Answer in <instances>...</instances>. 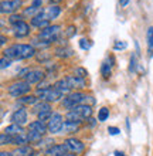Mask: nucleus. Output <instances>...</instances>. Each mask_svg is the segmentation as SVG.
Returning a JSON list of instances; mask_svg holds the SVG:
<instances>
[{
	"instance_id": "41",
	"label": "nucleus",
	"mask_w": 153,
	"mask_h": 156,
	"mask_svg": "<svg viewBox=\"0 0 153 156\" xmlns=\"http://www.w3.org/2000/svg\"><path fill=\"white\" fill-rule=\"evenodd\" d=\"M43 0H31V6L33 7H41Z\"/></svg>"
},
{
	"instance_id": "3",
	"label": "nucleus",
	"mask_w": 153,
	"mask_h": 156,
	"mask_svg": "<svg viewBox=\"0 0 153 156\" xmlns=\"http://www.w3.org/2000/svg\"><path fill=\"white\" fill-rule=\"evenodd\" d=\"M30 90H31V85H30L27 81H16L9 85L7 92L10 97L19 99V98H21V97H24V95L29 94Z\"/></svg>"
},
{
	"instance_id": "9",
	"label": "nucleus",
	"mask_w": 153,
	"mask_h": 156,
	"mask_svg": "<svg viewBox=\"0 0 153 156\" xmlns=\"http://www.w3.org/2000/svg\"><path fill=\"white\" fill-rule=\"evenodd\" d=\"M64 145H65V148L68 149V152L71 153H81L85 149V145L82 144V140L77 139V138H67L64 140Z\"/></svg>"
},
{
	"instance_id": "39",
	"label": "nucleus",
	"mask_w": 153,
	"mask_h": 156,
	"mask_svg": "<svg viewBox=\"0 0 153 156\" xmlns=\"http://www.w3.org/2000/svg\"><path fill=\"white\" fill-rule=\"evenodd\" d=\"M50 57H51L50 54H38L37 60H38V61H46V60H48Z\"/></svg>"
},
{
	"instance_id": "27",
	"label": "nucleus",
	"mask_w": 153,
	"mask_h": 156,
	"mask_svg": "<svg viewBox=\"0 0 153 156\" xmlns=\"http://www.w3.org/2000/svg\"><path fill=\"white\" fill-rule=\"evenodd\" d=\"M146 40H148V50H149V55H153V27H149L146 31Z\"/></svg>"
},
{
	"instance_id": "14",
	"label": "nucleus",
	"mask_w": 153,
	"mask_h": 156,
	"mask_svg": "<svg viewBox=\"0 0 153 156\" xmlns=\"http://www.w3.org/2000/svg\"><path fill=\"white\" fill-rule=\"evenodd\" d=\"M47 156H68V149L65 145H51L50 148L46 151Z\"/></svg>"
},
{
	"instance_id": "37",
	"label": "nucleus",
	"mask_w": 153,
	"mask_h": 156,
	"mask_svg": "<svg viewBox=\"0 0 153 156\" xmlns=\"http://www.w3.org/2000/svg\"><path fill=\"white\" fill-rule=\"evenodd\" d=\"M126 47L128 44L125 41H115V44H113V50H125Z\"/></svg>"
},
{
	"instance_id": "38",
	"label": "nucleus",
	"mask_w": 153,
	"mask_h": 156,
	"mask_svg": "<svg viewBox=\"0 0 153 156\" xmlns=\"http://www.w3.org/2000/svg\"><path fill=\"white\" fill-rule=\"evenodd\" d=\"M65 34H67V37H72V36L75 34V27H74V26H70V27H68V30L65 31Z\"/></svg>"
},
{
	"instance_id": "11",
	"label": "nucleus",
	"mask_w": 153,
	"mask_h": 156,
	"mask_svg": "<svg viewBox=\"0 0 153 156\" xmlns=\"http://www.w3.org/2000/svg\"><path fill=\"white\" fill-rule=\"evenodd\" d=\"M13 27V33H14V37L17 38H21V37H26L30 34V26L26 23L24 20L17 23V24L12 26Z\"/></svg>"
},
{
	"instance_id": "32",
	"label": "nucleus",
	"mask_w": 153,
	"mask_h": 156,
	"mask_svg": "<svg viewBox=\"0 0 153 156\" xmlns=\"http://www.w3.org/2000/svg\"><path fill=\"white\" fill-rule=\"evenodd\" d=\"M38 121H43V122H48L53 116V111H46V112H41V114H38Z\"/></svg>"
},
{
	"instance_id": "19",
	"label": "nucleus",
	"mask_w": 153,
	"mask_h": 156,
	"mask_svg": "<svg viewBox=\"0 0 153 156\" xmlns=\"http://www.w3.org/2000/svg\"><path fill=\"white\" fill-rule=\"evenodd\" d=\"M112 67H113V57H108L101 66V74L103 75V78H108L112 73Z\"/></svg>"
},
{
	"instance_id": "25",
	"label": "nucleus",
	"mask_w": 153,
	"mask_h": 156,
	"mask_svg": "<svg viewBox=\"0 0 153 156\" xmlns=\"http://www.w3.org/2000/svg\"><path fill=\"white\" fill-rule=\"evenodd\" d=\"M46 111H51V105L50 102H40L37 105L33 107V112L34 114H41V112H46Z\"/></svg>"
},
{
	"instance_id": "20",
	"label": "nucleus",
	"mask_w": 153,
	"mask_h": 156,
	"mask_svg": "<svg viewBox=\"0 0 153 156\" xmlns=\"http://www.w3.org/2000/svg\"><path fill=\"white\" fill-rule=\"evenodd\" d=\"M34 153H36V151H34L31 146L24 145V146H19V148L13 152V156H33Z\"/></svg>"
},
{
	"instance_id": "42",
	"label": "nucleus",
	"mask_w": 153,
	"mask_h": 156,
	"mask_svg": "<svg viewBox=\"0 0 153 156\" xmlns=\"http://www.w3.org/2000/svg\"><path fill=\"white\" fill-rule=\"evenodd\" d=\"M0 43H2V45H4L6 44V41H7V38H6V36H4V34H2V37H0Z\"/></svg>"
},
{
	"instance_id": "29",
	"label": "nucleus",
	"mask_w": 153,
	"mask_h": 156,
	"mask_svg": "<svg viewBox=\"0 0 153 156\" xmlns=\"http://www.w3.org/2000/svg\"><path fill=\"white\" fill-rule=\"evenodd\" d=\"M136 67H137V55L135 53L130 55V60H129V68L128 71L130 73V74H133L135 71H136Z\"/></svg>"
},
{
	"instance_id": "6",
	"label": "nucleus",
	"mask_w": 153,
	"mask_h": 156,
	"mask_svg": "<svg viewBox=\"0 0 153 156\" xmlns=\"http://www.w3.org/2000/svg\"><path fill=\"white\" fill-rule=\"evenodd\" d=\"M60 33H61V27H60V26H57V24L48 26V27H46V29H43L41 31H40L38 38L41 41H46L47 44H51V43H54V41L58 38Z\"/></svg>"
},
{
	"instance_id": "12",
	"label": "nucleus",
	"mask_w": 153,
	"mask_h": 156,
	"mask_svg": "<svg viewBox=\"0 0 153 156\" xmlns=\"http://www.w3.org/2000/svg\"><path fill=\"white\" fill-rule=\"evenodd\" d=\"M10 119H12L13 123L23 126V125L27 123V111H26L24 108H19V109H16V111L12 114V118Z\"/></svg>"
},
{
	"instance_id": "31",
	"label": "nucleus",
	"mask_w": 153,
	"mask_h": 156,
	"mask_svg": "<svg viewBox=\"0 0 153 156\" xmlns=\"http://www.w3.org/2000/svg\"><path fill=\"white\" fill-rule=\"evenodd\" d=\"M108 118H109V109L105 107L101 108L99 111H98V121L99 122H105Z\"/></svg>"
},
{
	"instance_id": "24",
	"label": "nucleus",
	"mask_w": 153,
	"mask_h": 156,
	"mask_svg": "<svg viewBox=\"0 0 153 156\" xmlns=\"http://www.w3.org/2000/svg\"><path fill=\"white\" fill-rule=\"evenodd\" d=\"M78 126H79V123L65 121L64 126H62V131H64V133H75V132L78 131Z\"/></svg>"
},
{
	"instance_id": "1",
	"label": "nucleus",
	"mask_w": 153,
	"mask_h": 156,
	"mask_svg": "<svg viewBox=\"0 0 153 156\" xmlns=\"http://www.w3.org/2000/svg\"><path fill=\"white\" fill-rule=\"evenodd\" d=\"M4 57L10 60H27L36 55V48L31 44H12L3 51Z\"/></svg>"
},
{
	"instance_id": "34",
	"label": "nucleus",
	"mask_w": 153,
	"mask_h": 156,
	"mask_svg": "<svg viewBox=\"0 0 153 156\" xmlns=\"http://www.w3.org/2000/svg\"><path fill=\"white\" fill-rule=\"evenodd\" d=\"M12 61L13 60H10V58H7V57H2V61H0V68L2 70H4V68H7V67H10L12 66Z\"/></svg>"
},
{
	"instance_id": "15",
	"label": "nucleus",
	"mask_w": 153,
	"mask_h": 156,
	"mask_svg": "<svg viewBox=\"0 0 153 156\" xmlns=\"http://www.w3.org/2000/svg\"><path fill=\"white\" fill-rule=\"evenodd\" d=\"M30 23H31V26H33V27H37V29H41V30L46 29V27H48V26H51L50 24V20L44 16V12L40 13V14H38V16H36L34 19H31V21H30Z\"/></svg>"
},
{
	"instance_id": "28",
	"label": "nucleus",
	"mask_w": 153,
	"mask_h": 156,
	"mask_svg": "<svg viewBox=\"0 0 153 156\" xmlns=\"http://www.w3.org/2000/svg\"><path fill=\"white\" fill-rule=\"evenodd\" d=\"M27 136H29V144H37L38 145L43 139V135L37 133V132H31V131L27 132Z\"/></svg>"
},
{
	"instance_id": "33",
	"label": "nucleus",
	"mask_w": 153,
	"mask_h": 156,
	"mask_svg": "<svg viewBox=\"0 0 153 156\" xmlns=\"http://www.w3.org/2000/svg\"><path fill=\"white\" fill-rule=\"evenodd\" d=\"M20 21H23V14H12L10 19H9V23L12 26L17 24V23H20Z\"/></svg>"
},
{
	"instance_id": "21",
	"label": "nucleus",
	"mask_w": 153,
	"mask_h": 156,
	"mask_svg": "<svg viewBox=\"0 0 153 156\" xmlns=\"http://www.w3.org/2000/svg\"><path fill=\"white\" fill-rule=\"evenodd\" d=\"M54 87H55V88H57V90L60 91V92H61L64 97H65V95H68V94H71V91H72V90L70 88V85L67 84L65 78H61V80H58V81L54 84Z\"/></svg>"
},
{
	"instance_id": "10",
	"label": "nucleus",
	"mask_w": 153,
	"mask_h": 156,
	"mask_svg": "<svg viewBox=\"0 0 153 156\" xmlns=\"http://www.w3.org/2000/svg\"><path fill=\"white\" fill-rule=\"evenodd\" d=\"M44 80V71L43 70H30L27 73V75L24 77V81H27L30 85H34V84H40V82Z\"/></svg>"
},
{
	"instance_id": "7",
	"label": "nucleus",
	"mask_w": 153,
	"mask_h": 156,
	"mask_svg": "<svg viewBox=\"0 0 153 156\" xmlns=\"http://www.w3.org/2000/svg\"><path fill=\"white\" fill-rule=\"evenodd\" d=\"M62 126H64V118H62L61 114H53L51 119L47 122V128H48V132L50 133H58V132L62 131Z\"/></svg>"
},
{
	"instance_id": "26",
	"label": "nucleus",
	"mask_w": 153,
	"mask_h": 156,
	"mask_svg": "<svg viewBox=\"0 0 153 156\" xmlns=\"http://www.w3.org/2000/svg\"><path fill=\"white\" fill-rule=\"evenodd\" d=\"M55 57H58V58H68V57H71L72 55V50H70V48H64V47H58L57 50H55Z\"/></svg>"
},
{
	"instance_id": "36",
	"label": "nucleus",
	"mask_w": 153,
	"mask_h": 156,
	"mask_svg": "<svg viewBox=\"0 0 153 156\" xmlns=\"http://www.w3.org/2000/svg\"><path fill=\"white\" fill-rule=\"evenodd\" d=\"M79 47L82 50H89L91 43H89V40H87V38H81V40H79Z\"/></svg>"
},
{
	"instance_id": "45",
	"label": "nucleus",
	"mask_w": 153,
	"mask_h": 156,
	"mask_svg": "<svg viewBox=\"0 0 153 156\" xmlns=\"http://www.w3.org/2000/svg\"><path fill=\"white\" fill-rule=\"evenodd\" d=\"M50 4H57V3H60V2H62V0H47Z\"/></svg>"
},
{
	"instance_id": "18",
	"label": "nucleus",
	"mask_w": 153,
	"mask_h": 156,
	"mask_svg": "<svg viewBox=\"0 0 153 156\" xmlns=\"http://www.w3.org/2000/svg\"><path fill=\"white\" fill-rule=\"evenodd\" d=\"M4 133L16 138V136H20V135H23V133H26V131H24V128L20 126V125L12 123V125H9V126L4 128Z\"/></svg>"
},
{
	"instance_id": "4",
	"label": "nucleus",
	"mask_w": 153,
	"mask_h": 156,
	"mask_svg": "<svg viewBox=\"0 0 153 156\" xmlns=\"http://www.w3.org/2000/svg\"><path fill=\"white\" fill-rule=\"evenodd\" d=\"M40 99L46 101V102H57L64 97V95L60 92V91L55 88V87H47V88H40L37 90V94H36Z\"/></svg>"
},
{
	"instance_id": "43",
	"label": "nucleus",
	"mask_w": 153,
	"mask_h": 156,
	"mask_svg": "<svg viewBox=\"0 0 153 156\" xmlns=\"http://www.w3.org/2000/svg\"><path fill=\"white\" fill-rule=\"evenodd\" d=\"M128 3H129V0H119V4L122 6V7H125Z\"/></svg>"
},
{
	"instance_id": "17",
	"label": "nucleus",
	"mask_w": 153,
	"mask_h": 156,
	"mask_svg": "<svg viewBox=\"0 0 153 156\" xmlns=\"http://www.w3.org/2000/svg\"><path fill=\"white\" fill-rule=\"evenodd\" d=\"M60 14H61V7H60L58 4H50V6L44 10V16L50 21L54 20V19H57Z\"/></svg>"
},
{
	"instance_id": "8",
	"label": "nucleus",
	"mask_w": 153,
	"mask_h": 156,
	"mask_svg": "<svg viewBox=\"0 0 153 156\" xmlns=\"http://www.w3.org/2000/svg\"><path fill=\"white\" fill-rule=\"evenodd\" d=\"M23 2L21 0H2V4H0V12L3 14H13V13L19 10L21 7Z\"/></svg>"
},
{
	"instance_id": "40",
	"label": "nucleus",
	"mask_w": 153,
	"mask_h": 156,
	"mask_svg": "<svg viewBox=\"0 0 153 156\" xmlns=\"http://www.w3.org/2000/svg\"><path fill=\"white\" fill-rule=\"evenodd\" d=\"M108 132H109L111 135H118L120 131L118 129V128H115V126H109V128H108Z\"/></svg>"
},
{
	"instance_id": "16",
	"label": "nucleus",
	"mask_w": 153,
	"mask_h": 156,
	"mask_svg": "<svg viewBox=\"0 0 153 156\" xmlns=\"http://www.w3.org/2000/svg\"><path fill=\"white\" fill-rule=\"evenodd\" d=\"M29 131L31 132H37V133H40V135H46L47 131H48V128H47V125L43 121H34V122H31L29 125Z\"/></svg>"
},
{
	"instance_id": "23",
	"label": "nucleus",
	"mask_w": 153,
	"mask_h": 156,
	"mask_svg": "<svg viewBox=\"0 0 153 156\" xmlns=\"http://www.w3.org/2000/svg\"><path fill=\"white\" fill-rule=\"evenodd\" d=\"M37 99H38L37 95H24V97H21V98L17 99V102L24 104V105H36Z\"/></svg>"
},
{
	"instance_id": "13",
	"label": "nucleus",
	"mask_w": 153,
	"mask_h": 156,
	"mask_svg": "<svg viewBox=\"0 0 153 156\" xmlns=\"http://www.w3.org/2000/svg\"><path fill=\"white\" fill-rule=\"evenodd\" d=\"M64 78H65L67 84L70 85L71 90H82V88H85V80L84 78H79L77 75H67Z\"/></svg>"
},
{
	"instance_id": "30",
	"label": "nucleus",
	"mask_w": 153,
	"mask_h": 156,
	"mask_svg": "<svg viewBox=\"0 0 153 156\" xmlns=\"http://www.w3.org/2000/svg\"><path fill=\"white\" fill-rule=\"evenodd\" d=\"M0 145H14V138L10 135H7V133H2L0 135Z\"/></svg>"
},
{
	"instance_id": "35",
	"label": "nucleus",
	"mask_w": 153,
	"mask_h": 156,
	"mask_svg": "<svg viewBox=\"0 0 153 156\" xmlns=\"http://www.w3.org/2000/svg\"><path fill=\"white\" fill-rule=\"evenodd\" d=\"M75 75L85 80V77L88 75V71L85 70V68H82V67H78V68H75Z\"/></svg>"
},
{
	"instance_id": "46",
	"label": "nucleus",
	"mask_w": 153,
	"mask_h": 156,
	"mask_svg": "<svg viewBox=\"0 0 153 156\" xmlns=\"http://www.w3.org/2000/svg\"><path fill=\"white\" fill-rule=\"evenodd\" d=\"M115 156H125V155H123L122 152H119V151H116V152H115Z\"/></svg>"
},
{
	"instance_id": "22",
	"label": "nucleus",
	"mask_w": 153,
	"mask_h": 156,
	"mask_svg": "<svg viewBox=\"0 0 153 156\" xmlns=\"http://www.w3.org/2000/svg\"><path fill=\"white\" fill-rule=\"evenodd\" d=\"M44 10H43L41 7H33V6H30V7H26L24 12H23V16L24 17H30V19H34L36 16H38L40 13H43Z\"/></svg>"
},
{
	"instance_id": "2",
	"label": "nucleus",
	"mask_w": 153,
	"mask_h": 156,
	"mask_svg": "<svg viewBox=\"0 0 153 156\" xmlns=\"http://www.w3.org/2000/svg\"><path fill=\"white\" fill-rule=\"evenodd\" d=\"M92 115V108L91 105H78V107L72 108L70 111H67L65 119L68 122H77L81 123L84 119H89Z\"/></svg>"
},
{
	"instance_id": "5",
	"label": "nucleus",
	"mask_w": 153,
	"mask_h": 156,
	"mask_svg": "<svg viewBox=\"0 0 153 156\" xmlns=\"http://www.w3.org/2000/svg\"><path fill=\"white\" fill-rule=\"evenodd\" d=\"M85 97H87V95L82 94V92H79V91L71 92V94H68V95L64 97V99H62V107L70 111V109L78 107V105H84Z\"/></svg>"
},
{
	"instance_id": "44",
	"label": "nucleus",
	"mask_w": 153,
	"mask_h": 156,
	"mask_svg": "<svg viewBox=\"0 0 153 156\" xmlns=\"http://www.w3.org/2000/svg\"><path fill=\"white\" fill-rule=\"evenodd\" d=\"M0 156H13V152H4L3 151V152L0 153Z\"/></svg>"
}]
</instances>
